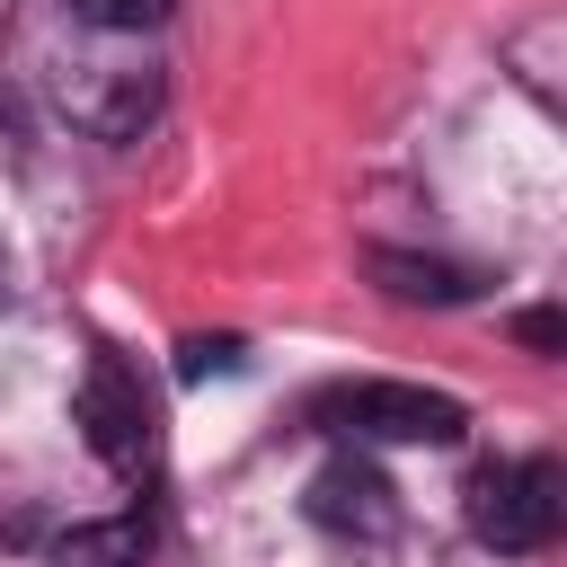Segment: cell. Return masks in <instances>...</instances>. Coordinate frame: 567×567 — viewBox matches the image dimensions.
I'll return each mask as SVG.
<instances>
[{"label": "cell", "instance_id": "obj_1", "mask_svg": "<svg viewBox=\"0 0 567 567\" xmlns=\"http://www.w3.org/2000/svg\"><path fill=\"white\" fill-rule=\"evenodd\" d=\"M168 97V71L142 35H80L62 62H53V106L89 133V142H133Z\"/></svg>", "mask_w": 567, "mask_h": 567}, {"label": "cell", "instance_id": "obj_2", "mask_svg": "<svg viewBox=\"0 0 567 567\" xmlns=\"http://www.w3.org/2000/svg\"><path fill=\"white\" fill-rule=\"evenodd\" d=\"M80 425H89V443H97V461L115 478H151V461H159V399H151V381L115 346H97L89 372H80Z\"/></svg>", "mask_w": 567, "mask_h": 567}, {"label": "cell", "instance_id": "obj_3", "mask_svg": "<svg viewBox=\"0 0 567 567\" xmlns=\"http://www.w3.org/2000/svg\"><path fill=\"white\" fill-rule=\"evenodd\" d=\"M319 416L354 443H461L470 434V408L425 381H346L319 399Z\"/></svg>", "mask_w": 567, "mask_h": 567}, {"label": "cell", "instance_id": "obj_4", "mask_svg": "<svg viewBox=\"0 0 567 567\" xmlns=\"http://www.w3.org/2000/svg\"><path fill=\"white\" fill-rule=\"evenodd\" d=\"M470 532L505 558L558 540V461H487L470 478Z\"/></svg>", "mask_w": 567, "mask_h": 567}, {"label": "cell", "instance_id": "obj_5", "mask_svg": "<svg viewBox=\"0 0 567 567\" xmlns=\"http://www.w3.org/2000/svg\"><path fill=\"white\" fill-rule=\"evenodd\" d=\"M310 523L328 532V540H346V549H381L390 532H399V505H390V478L372 470V461H328L319 478H310Z\"/></svg>", "mask_w": 567, "mask_h": 567}, {"label": "cell", "instance_id": "obj_6", "mask_svg": "<svg viewBox=\"0 0 567 567\" xmlns=\"http://www.w3.org/2000/svg\"><path fill=\"white\" fill-rule=\"evenodd\" d=\"M372 275H381V292H399V301H470V292H478V275H461V266H443V257H399V248H372Z\"/></svg>", "mask_w": 567, "mask_h": 567}, {"label": "cell", "instance_id": "obj_7", "mask_svg": "<svg viewBox=\"0 0 567 567\" xmlns=\"http://www.w3.org/2000/svg\"><path fill=\"white\" fill-rule=\"evenodd\" d=\"M142 549H151V523H142V514H124V523H80V532L62 540V567H142Z\"/></svg>", "mask_w": 567, "mask_h": 567}, {"label": "cell", "instance_id": "obj_8", "mask_svg": "<svg viewBox=\"0 0 567 567\" xmlns=\"http://www.w3.org/2000/svg\"><path fill=\"white\" fill-rule=\"evenodd\" d=\"M168 9H177V0H71V18L97 27V35H151Z\"/></svg>", "mask_w": 567, "mask_h": 567}, {"label": "cell", "instance_id": "obj_9", "mask_svg": "<svg viewBox=\"0 0 567 567\" xmlns=\"http://www.w3.org/2000/svg\"><path fill=\"white\" fill-rule=\"evenodd\" d=\"M523 346H540V354H549V346H558V319H549V310H532V319H523Z\"/></svg>", "mask_w": 567, "mask_h": 567}]
</instances>
